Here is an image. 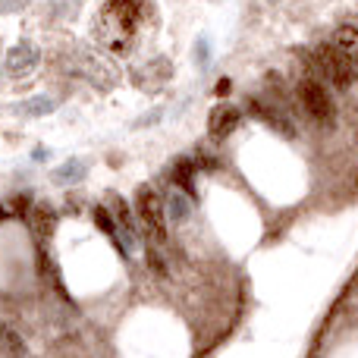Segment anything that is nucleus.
Listing matches in <instances>:
<instances>
[{"label": "nucleus", "mask_w": 358, "mask_h": 358, "mask_svg": "<svg viewBox=\"0 0 358 358\" xmlns=\"http://www.w3.org/2000/svg\"><path fill=\"white\" fill-rule=\"evenodd\" d=\"M217 92H229V79H220V82H217Z\"/></svg>", "instance_id": "nucleus-19"}, {"label": "nucleus", "mask_w": 358, "mask_h": 358, "mask_svg": "<svg viewBox=\"0 0 358 358\" xmlns=\"http://www.w3.org/2000/svg\"><path fill=\"white\" fill-rule=\"evenodd\" d=\"M38 60H41L38 44L22 41V44H13V48L6 50L3 69H6V76H10V79H22V76H29L31 69H38Z\"/></svg>", "instance_id": "nucleus-5"}, {"label": "nucleus", "mask_w": 358, "mask_h": 358, "mask_svg": "<svg viewBox=\"0 0 358 358\" xmlns=\"http://www.w3.org/2000/svg\"><path fill=\"white\" fill-rule=\"evenodd\" d=\"M29 229H31V236H35L38 242H44V239H50L54 236V229H57V210L50 208L48 201H38L35 208L29 210Z\"/></svg>", "instance_id": "nucleus-6"}, {"label": "nucleus", "mask_w": 358, "mask_h": 358, "mask_svg": "<svg viewBox=\"0 0 358 358\" xmlns=\"http://www.w3.org/2000/svg\"><path fill=\"white\" fill-rule=\"evenodd\" d=\"M136 210L142 227L148 229V236L157 242V245H167L170 242V229H167V204L164 198L151 189L148 182H142L136 189Z\"/></svg>", "instance_id": "nucleus-4"}, {"label": "nucleus", "mask_w": 358, "mask_h": 358, "mask_svg": "<svg viewBox=\"0 0 358 358\" xmlns=\"http://www.w3.org/2000/svg\"><path fill=\"white\" fill-rule=\"evenodd\" d=\"M195 170H198V167L189 161V157H179V161L173 164V185H176L179 192H185L192 201L198 198V195H195V179H192V176H195Z\"/></svg>", "instance_id": "nucleus-11"}, {"label": "nucleus", "mask_w": 358, "mask_h": 358, "mask_svg": "<svg viewBox=\"0 0 358 358\" xmlns=\"http://www.w3.org/2000/svg\"><path fill=\"white\" fill-rule=\"evenodd\" d=\"M248 110L255 113V117H261L267 126H273V129H280L286 138H292L296 136V129H292V123H286V113H280L277 107H271V104H264L261 98H248Z\"/></svg>", "instance_id": "nucleus-9"}, {"label": "nucleus", "mask_w": 358, "mask_h": 358, "mask_svg": "<svg viewBox=\"0 0 358 358\" xmlns=\"http://www.w3.org/2000/svg\"><path fill=\"white\" fill-rule=\"evenodd\" d=\"M330 41H334V48L346 57L349 66L358 73V25L355 22L336 25V31H334V38H330Z\"/></svg>", "instance_id": "nucleus-8"}, {"label": "nucleus", "mask_w": 358, "mask_h": 358, "mask_svg": "<svg viewBox=\"0 0 358 358\" xmlns=\"http://www.w3.org/2000/svg\"><path fill=\"white\" fill-rule=\"evenodd\" d=\"M3 355L6 358H25V340L10 327V324H3Z\"/></svg>", "instance_id": "nucleus-16"}, {"label": "nucleus", "mask_w": 358, "mask_h": 358, "mask_svg": "<svg viewBox=\"0 0 358 358\" xmlns=\"http://www.w3.org/2000/svg\"><path fill=\"white\" fill-rule=\"evenodd\" d=\"M31 192H25V198H16V210H19V214H22L25 217V210H29V204H31Z\"/></svg>", "instance_id": "nucleus-18"}, {"label": "nucleus", "mask_w": 358, "mask_h": 358, "mask_svg": "<svg viewBox=\"0 0 358 358\" xmlns=\"http://www.w3.org/2000/svg\"><path fill=\"white\" fill-rule=\"evenodd\" d=\"M88 176V164L85 161H66V164H60V167L50 173V179H54L57 185H73V182H82V179Z\"/></svg>", "instance_id": "nucleus-12"}, {"label": "nucleus", "mask_w": 358, "mask_h": 358, "mask_svg": "<svg viewBox=\"0 0 358 358\" xmlns=\"http://www.w3.org/2000/svg\"><path fill=\"white\" fill-rule=\"evenodd\" d=\"M148 264L155 267V273H157V277H167V264H164L161 252H157L155 245H148Z\"/></svg>", "instance_id": "nucleus-17"}, {"label": "nucleus", "mask_w": 358, "mask_h": 358, "mask_svg": "<svg viewBox=\"0 0 358 358\" xmlns=\"http://www.w3.org/2000/svg\"><path fill=\"white\" fill-rule=\"evenodd\" d=\"M113 208H117V223H120V229L126 233V248H136L138 245V229H136V223H132V214H129V208H126V201L123 198H113Z\"/></svg>", "instance_id": "nucleus-13"}, {"label": "nucleus", "mask_w": 358, "mask_h": 358, "mask_svg": "<svg viewBox=\"0 0 358 358\" xmlns=\"http://www.w3.org/2000/svg\"><path fill=\"white\" fill-rule=\"evenodd\" d=\"M94 223H98V229H104V233L110 236V242L120 248V252H123V255H129V252H126V245H120V229H117L120 223L113 220V214L104 208V204H98V208H94Z\"/></svg>", "instance_id": "nucleus-14"}, {"label": "nucleus", "mask_w": 358, "mask_h": 358, "mask_svg": "<svg viewBox=\"0 0 358 358\" xmlns=\"http://www.w3.org/2000/svg\"><path fill=\"white\" fill-rule=\"evenodd\" d=\"M299 60L308 66L311 76L324 79L330 88H336V92H346V88L358 79V73L349 66L346 57L334 48V41H321L315 50H302V48H299Z\"/></svg>", "instance_id": "nucleus-2"}, {"label": "nucleus", "mask_w": 358, "mask_h": 358, "mask_svg": "<svg viewBox=\"0 0 358 358\" xmlns=\"http://www.w3.org/2000/svg\"><path fill=\"white\" fill-rule=\"evenodd\" d=\"M296 98L302 104V110L308 113L315 123L321 126H334L336 120V104H334V94L327 92V82L317 79V76L305 73L296 85Z\"/></svg>", "instance_id": "nucleus-3"}, {"label": "nucleus", "mask_w": 358, "mask_h": 358, "mask_svg": "<svg viewBox=\"0 0 358 358\" xmlns=\"http://www.w3.org/2000/svg\"><path fill=\"white\" fill-rule=\"evenodd\" d=\"M145 0H107L98 16V35L113 54H129L136 48V31L142 25Z\"/></svg>", "instance_id": "nucleus-1"}, {"label": "nucleus", "mask_w": 358, "mask_h": 358, "mask_svg": "<svg viewBox=\"0 0 358 358\" xmlns=\"http://www.w3.org/2000/svg\"><path fill=\"white\" fill-rule=\"evenodd\" d=\"M239 110H236L233 104H217L214 110H210V120H208V132L220 142V138H227L229 132L239 126Z\"/></svg>", "instance_id": "nucleus-7"}, {"label": "nucleus", "mask_w": 358, "mask_h": 358, "mask_svg": "<svg viewBox=\"0 0 358 358\" xmlns=\"http://www.w3.org/2000/svg\"><path fill=\"white\" fill-rule=\"evenodd\" d=\"M13 110L25 120H41V117H48V113L57 110V101L50 98V94H35V98H29V101H19Z\"/></svg>", "instance_id": "nucleus-10"}, {"label": "nucleus", "mask_w": 358, "mask_h": 358, "mask_svg": "<svg viewBox=\"0 0 358 358\" xmlns=\"http://www.w3.org/2000/svg\"><path fill=\"white\" fill-rule=\"evenodd\" d=\"M192 198L185 195V192H179L173 189V195H170V201H167V208H170V220L173 223H185L189 220V210H192Z\"/></svg>", "instance_id": "nucleus-15"}]
</instances>
